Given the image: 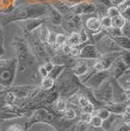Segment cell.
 Returning a JSON list of instances; mask_svg holds the SVG:
<instances>
[{"label": "cell", "instance_id": "obj_40", "mask_svg": "<svg viewBox=\"0 0 130 131\" xmlns=\"http://www.w3.org/2000/svg\"><path fill=\"white\" fill-rule=\"evenodd\" d=\"M91 116H92L91 114L81 112V114H80V115H79V120H80V121H83V122H85V123H89V122H90V119H91Z\"/></svg>", "mask_w": 130, "mask_h": 131}, {"label": "cell", "instance_id": "obj_22", "mask_svg": "<svg viewBox=\"0 0 130 131\" xmlns=\"http://www.w3.org/2000/svg\"><path fill=\"white\" fill-rule=\"evenodd\" d=\"M114 41L118 45L122 50H130V39L129 37H126L123 35L112 37Z\"/></svg>", "mask_w": 130, "mask_h": 131}, {"label": "cell", "instance_id": "obj_44", "mask_svg": "<svg viewBox=\"0 0 130 131\" xmlns=\"http://www.w3.org/2000/svg\"><path fill=\"white\" fill-rule=\"evenodd\" d=\"M78 54H79V46H76V47H71V52H70V56L74 58V59H77L78 58Z\"/></svg>", "mask_w": 130, "mask_h": 131}, {"label": "cell", "instance_id": "obj_45", "mask_svg": "<svg viewBox=\"0 0 130 131\" xmlns=\"http://www.w3.org/2000/svg\"><path fill=\"white\" fill-rule=\"evenodd\" d=\"M43 65V67L46 69V71H48V73H49V71H51L52 69H53V67H54V64L51 62V61H49V62H46V63H44V64H42Z\"/></svg>", "mask_w": 130, "mask_h": 131}, {"label": "cell", "instance_id": "obj_29", "mask_svg": "<svg viewBox=\"0 0 130 131\" xmlns=\"http://www.w3.org/2000/svg\"><path fill=\"white\" fill-rule=\"evenodd\" d=\"M125 23H126V20L120 15V16H117V17H115V18H113V19H112V27L121 28V27L124 26Z\"/></svg>", "mask_w": 130, "mask_h": 131}, {"label": "cell", "instance_id": "obj_30", "mask_svg": "<svg viewBox=\"0 0 130 131\" xmlns=\"http://www.w3.org/2000/svg\"><path fill=\"white\" fill-rule=\"evenodd\" d=\"M78 36H79V42H80V45L81 44H86L88 41H89V33L85 30L84 27H82L81 29L78 31Z\"/></svg>", "mask_w": 130, "mask_h": 131}, {"label": "cell", "instance_id": "obj_1", "mask_svg": "<svg viewBox=\"0 0 130 131\" xmlns=\"http://www.w3.org/2000/svg\"><path fill=\"white\" fill-rule=\"evenodd\" d=\"M13 46L15 50V57L17 60L16 66V77L14 80V85L18 83V80L23 77H26V84H28L29 78L33 73L36 72L35 67L39 65L35 57L27 44L26 38L16 35L13 39Z\"/></svg>", "mask_w": 130, "mask_h": 131}, {"label": "cell", "instance_id": "obj_39", "mask_svg": "<svg viewBox=\"0 0 130 131\" xmlns=\"http://www.w3.org/2000/svg\"><path fill=\"white\" fill-rule=\"evenodd\" d=\"M81 112H84V113H88V114L93 115L94 112H95V107H94V105H93L91 102H89L86 106H84V107L82 108Z\"/></svg>", "mask_w": 130, "mask_h": 131}, {"label": "cell", "instance_id": "obj_35", "mask_svg": "<svg viewBox=\"0 0 130 131\" xmlns=\"http://www.w3.org/2000/svg\"><path fill=\"white\" fill-rule=\"evenodd\" d=\"M100 23H101V27L103 29H108L112 27V18L108 16H104L100 19Z\"/></svg>", "mask_w": 130, "mask_h": 131}, {"label": "cell", "instance_id": "obj_17", "mask_svg": "<svg viewBox=\"0 0 130 131\" xmlns=\"http://www.w3.org/2000/svg\"><path fill=\"white\" fill-rule=\"evenodd\" d=\"M46 4V16L51 23L54 26H61L62 21H63V16L61 15L59 11H57L53 6H51L49 3H45Z\"/></svg>", "mask_w": 130, "mask_h": 131}, {"label": "cell", "instance_id": "obj_42", "mask_svg": "<svg viewBox=\"0 0 130 131\" xmlns=\"http://www.w3.org/2000/svg\"><path fill=\"white\" fill-rule=\"evenodd\" d=\"M61 1H63L65 4H67L68 6L71 7V6L76 5V4H78V3L85 2V1H89V0H61Z\"/></svg>", "mask_w": 130, "mask_h": 131}, {"label": "cell", "instance_id": "obj_5", "mask_svg": "<svg viewBox=\"0 0 130 131\" xmlns=\"http://www.w3.org/2000/svg\"><path fill=\"white\" fill-rule=\"evenodd\" d=\"M17 60L14 56L10 59V62L4 67L0 68V86L8 88L13 85L15 77H16Z\"/></svg>", "mask_w": 130, "mask_h": 131}, {"label": "cell", "instance_id": "obj_33", "mask_svg": "<svg viewBox=\"0 0 130 131\" xmlns=\"http://www.w3.org/2000/svg\"><path fill=\"white\" fill-rule=\"evenodd\" d=\"M102 123H103V120L101 119L98 115H92L91 119H90V122H89L90 126H92L94 128H98V127H101V126H102Z\"/></svg>", "mask_w": 130, "mask_h": 131}, {"label": "cell", "instance_id": "obj_43", "mask_svg": "<svg viewBox=\"0 0 130 131\" xmlns=\"http://www.w3.org/2000/svg\"><path fill=\"white\" fill-rule=\"evenodd\" d=\"M60 48H61V50H60V51H61L63 54L69 55V54H70V52H71V45H69V44L66 42V43L63 44V45H62Z\"/></svg>", "mask_w": 130, "mask_h": 131}, {"label": "cell", "instance_id": "obj_3", "mask_svg": "<svg viewBox=\"0 0 130 131\" xmlns=\"http://www.w3.org/2000/svg\"><path fill=\"white\" fill-rule=\"evenodd\" d=\"M55 87L60 96L68 99L72 95L80 91V87H83L79 78L74 75L71 70H67L62 72V74L55 81Z\"/></svg>", "mask_w": 130, "mask_h": 131}, {"label": "cell", "instance_id": "obj_8", "mask_svg": "<svg viewBox=\"0 0 130 131\" xmlns=\"http://www.w3.org/2000/svg\"><path fill=\"white\" fill-rule=\"evenodd\" d=\"M61 27L63 28V31L65 33L73 32L76 31L78 32L82 27V16H77V15H69V16L63 17V21L61 24Z\"/></svg>", "mask_w": 130, "mask_h": 131}, {"label": "cell", "instance_id": "obj_11", "mask_svg": "<svg viewBox=\"0 0 130 131\" xmlns=\"http://www.w3.org/2000/svg\"><path fill=\"white\" fill-rule=\"evenodd\" d=\"M36 88L37 86H34V85L23 84V85H12L7 89L15 94L17 100H23V99H26L28 96H30L35 91Z\"/></svg>", "mask_w": 130, "mask_h": 131}, {"label": "cell", "instance_id": "obj_13", "mask_svg": "<svg viewBox=\"0 0 130 131\" xmlns=\"http://www.w3.org/2000/svg\"><path fill=\"white\" fill-rule=\"evenodd\" d=\"M100 57L98 53L96 46L94 43H86L84 46L79 48L78 59H85V60H97Z\"/></svg>", "mask_w": 130, "mask_h": 131}, {"label": "cell", "instance_id": "obj_31", "mask_svg": "<svg viewBox=\"0 0 130 131\" xmlns=\"http://www.w3.org/2000/svg\"><path fill=\"white\" fill-rule=\"evenodd\" d=\"M67 42V34L65 32H58L56 35V44L57 47L60 49V47Z\"/></svg>", "mask_w": 130, "mask_h": 131}, {"label": "cell", "instance_id": "obj_32", "mask_svg": "<svg viewBox=\"0 0 130 131\" xmlns=\"http://www.w3.org/2000/svg\"><path fill=\"white\" fill-rule=\"evenodd\" d=\"M97 111H96V113H95V115H98L100 118L102 120H105L107 119L109 116H110V115H111V113L109 112L108 110H106L105 108H100V109H96Z\"/></svg>", "mask_w": 130, "mask_h": 131}, {"label": "cell", "instance_id": "obj_12", "mask_svg": "<svg viewBox=\"0 0 130 131\" xmlns=\"http://www.w3.org/2000/svg\"><path fill=\"white\" fill-rule=\"evenodd\" d=\"M71 12L72 15H77V16L92 14V13L96 12V5L93 2L85 1V2H81V3H78L76 5L71 6Z\"/></svg>", "mask_w": 130, "mask_h": 131}, {"label": "cell", "instance_id": "obj_10", "mask_svg": "<svg viewBox=\"0 0 130 131\" xmlns=\"http://www.w3.org/2000/svg\"><path fill=\"white\" fill-rule=\"evenodd\" d=\"M46 21L45 17H41V18H35V19H27L25 21H21V22H17L16 24L23 29V31L25 34L30 33L34 31L37 27L42 26Z\"/></svg>", "mask_w": 130, "mask_h": 131}, {"label": "cell", "instance_id": "obj_23", "mask_svg": "<svg viewBox=\"0 0 130 131\" xmlns=\"http://www.w3.org/2000/svg\"><path fill=\"white\" fill-rule=\"evenodd\" d=\"M66 69H67V67L66 66H63V65H54L53 67V69L51 70V71H49L48 73V77L50 78H52L54 81H56L57 79H58V77L62 74V72L65 71Z\"/></svg>", "mask_w": 130, "mask_h": 131}, {"label": "cell", "instance_id": "obj_28", "mask_svg": "<svg viewBox=\"0 0 130 131\" xmlns=\"http://www.w3.org/2000/svg\"><path fill=\"white\" fill-rule=\"evenodd\" d=\"M76 115H77V113H76V111L73 108H67L65 110V112L62 114V117L66 120H74L76 117Z\"/></svg>", "mask_w": 130, "mask_h": 131}, {"label": "cell", "instance_id": "obj_20", "mask_svg": "<svg viewBox=\"0 0 130 131\" xmlns=\"http://www.w3.org/2000/svg\"><path fill=\"white\" fill-rule=\"evenodd\" d=\"M115 80L124 90L130 91V69L127 70L122 75H120Z\"/></svg>", "mask_w": 130, "mask_h": 131}, {"label": "cell", "instance_id": "obj_47", "mask_svg": "<svg viewBox=\"0 0 130 131\" xmlns=\"http://www.w3.org/2000/svg\"><path fill=\"white\" fill-rule=\"evenodd\" d=\"M9 62H10V59H6V60H4V59H0V68L6 66Z\"/></svg>", "mask_w": 130, "mask_h": 131}, {"label": "cell", "instance_id": "obj_52", "mask_svg": "<svg viewBox=\"0 0 130 131\" xmlns=\"http://www.w3.org/2000/svg\"><path fill=\"white\" fill-rule=\"evenodd\" d=\"M14 1H15V0H14Z\"/></svg>", "mask_w": 130, "mask_h": 131}, {"label": "cell", "instance_id": "obj_27", "mask_svg": "<svg viewBox=\"0 0 130 131\" xmlns=\"http://www.w3.org/2000/svg\"><path fill=\"white\" fill-rule=\"evenodd\" d=\"M67 43L71 45V47H76L79 46L80 42H79V36H78V32L73 31L69 34V36H67Z\"/></svg>", "mask_w": 130, "mask_h": 131}, {"label": "cell", "instance_id": "obj_24", "mask_svg": "<svg viewBox=\"0 0 130 131\" xmlns=\"http://www.w3.org/2000/svg\"><path fill=\"white\" fill-rule=\"evenodd\" d=\"M110 131H130L129 124H126L124 122H122L120 119V115L115 119L114 123L113 124L112 128Z\"/></svg>", "mask_w": 130, "mask_h": 131}, {"label": "cell", "instance_id": "obj_9", "mask_svg": "<svg viewBox=\"0 0 130 131\" xmlns=\"http://www.w3.org/2000/svg\"><path fill=\"white\" fill-rule=\"evenodd\" d=\"M112 85H113V101L114 103H124L129 105V92L126 91L116 82L115 79L112 78Z\"/></svg>", "mask_w": 130, "mask_h": 131}, {"label": "cell", "instance_id": "obj_49", "mask_svg": "<svg viewBox=\"0 0 130 131\" xmlns=\"http://www.w3.org/2000/svg\"><path fill=\"white\" fill-rule=\"evenodd\" d=\"M92 127V126H91ZM92 130L93 131H107L105 130L104 128H102V127H98V128H94V127H92Z\"/></svg>", "mask_w": 130, "mask_h": 131}, {"label": "cell", "instance_id": "obj_41", "mask_svg": "<svg viewBox=\"0 0 130 131\" xmlns=\"http://www.w3.org/2000/svg\"><path fill=\"white\" fill-rule=\"evenodd\" d=\"M37 72L39 74V77L41 78H44V77H48V71H46V69L43 67V65H39L37 69Z\"/></svg>", "mask_w": 130, "mask_h": 131}, {"label": "cell", "instance_id": "obj_37", "mask_svg": "<svg viewBox=\"0 0 130 131\" xmlns=\"http://www.w3.org/2000/svg\"><path fill=\"white\" fill-rule=\"evenodd\" d=\"M120 58L126 65L130 66V50H122L120 54Z\"/></svg>", "mask_w": 130, "mask_h": 131}, {"label": "cell", "instance_id": "obj_16", "mask_svg": "<svg viewBox=\"0 0 130 131\" xmlns=\"http://www.w3.org/2000/svg\"><path fill=\"white\" fill-rule=\"evenodd\" d=\"M121 54V51H118V52H111V53H105V54H101L100 57L98 58L99 60L101 61V63L104 65V68L105 70H110L112 68V66L114 64V62Z\"/></svg>", "mask_w": 130, "mask_h": 131}, {"label": "cell", "instance_id": "obj_46", "mask_svg": "<svg viewBox=\"0 0 130 131\" xmlns=\"http://www.w3.org/2000/svg\"><path fill=\"white\" fill-rule=\"evenodd\" d=\"M28 4H35V3H40V4H45L46 0H27Z\"/></svg>", "mask_w": 130, "mask_h": 131}, {"label": "cell", "instance_id": "obj_26", "mask_svg": "<svg viewBox=\"0 0 130 131\" xmlns=\"http://www.w3.org/2000/svg\"><path fill=\"white\" fill-rule=\"evenodd\" d=\"M54 85H55L54 80L52 78H50L49 77H46L41 79V81L39 83V88L44 90V91H48L51 88L54 87Z\"/></svg>", "mask_w": 130, "mask_h": 131}, {"label": "cell", "instance_id": "obj_48", "mask_svg": "<svg viewBox=\"0 0 130 131\" xmlns=\"http://www.w3.org/2000/svg\"><path fill=\"white\" fill-rule=\"evenodd\" d=\"M0 39H4V31H3L1 24H0Z\"/></svg>", "mask_w": 130, "mask_h": 131}, {"label": "cell", "instance_id": "obj_25", "mask_svg": "<svg viewBox=\"0 0 130 131\" xmlns=\"http://www.w3.org/2000/svg\"><path fill=\"white\" fill-rule=\"evenodd\" d=\"M90 128H91V126L89 123H85L78 119V121L73 122V124L71 126L69 131H89Z\"/></svg>", "mask_w": 130, "mask_h": 131}, {"label": "cell", "instance_id": "obj_18", "mask_svg": "<svg viewBox=\"0 0 130 131\" xmlns=\"http://www.w3.org/2000/svg\"><path fill=\"white\" fill-rule=\"evenodd\" d=\"M85 26H86L87 29L90 31L91 34H96L99 33L103 28L101 27V23H100V18L96 16L90 17L87 19L85 22Z\"/></svg>", "mask_w": 130, "mask_h": 131}, {"label": "cell", "instance_id": "obj_14", "mask_svg": "<svg viewBox=\"0 0 130 131\" xmlns=\"http://www.w3.org/2000/svg\"><path fill=\"white\" fill-rule=\"evenodd\" d=\"M90 60H85V59H76L75 63L73 64V66L70 68L71 71L76 75L77 77H82L83 74H85L87 71H89L91 68H92V65L89 63Z\"/></svg>", "mask_w": 130, "mask_h": 131}, {"label": "cell", "instance_id": "obj_19", "mask_svg": "<svg viewBox=\"0 0 130 131\" xmlns=\"http://www.w3.org/2000/svg\"><path fill=\"white\" fill-rule=\"evenodd\" d=\"M128 107H130L129 105L124 104V103H114L111 102L108 103L104 106L103 108H105L106 110H108L110 113L112 114H115V115H121L125 112V110L127 109Z\"/></svg>", "mask_w": 130, "mask_h": 131}, {"label": "cell", "instance_id": "obj_34", "mask_svg": "<svg viewBox=\"0 0 130 131\" xmlns=\"http://www.w3.org/2000/svg\"><path fill=\"white\" fill-rule=\"evenodd\" d=\"M107 16L113 19V18H115V17L117 16H120V12L118 11L116 6L112 5L107 9Z\"/></svg>", "mask_w": 130, "mask_h": 131}, {"label": "cell", "instance_id": "obj_2", "mask_svg": "<svg viewBox=\"0 0 130 131\" xmlns=\"http://www.w3.org/2000/svg\"><path fill=\"white\" fill-rule=\"evenodd\" d=\"M46 16V4H22L9 13H0L1 26H7L11 23L25 21L27 19H35Z\"/></svg>", "mask_w": 130, "mask_h": 131}, {"label": "cell", "instance_id": "obj_21", "mask_svg": "<svg viewBox=\"0 0 130 131\" xmlns=\"http://www.w3.org/2000/svg\"><path fill=\"white\" fill-rule=\"evenodd\" d=\"M34 32H35L36 36L38 37V39H39L42 43L46 44L47 38H48V36H49V32H50V30H49L47 27L42 25V26H40L39 27H37V28L34 30Z\"/></svg>", "mask_w": 130, "mask_h": 131}, {"label": "cell", "instance_id": "obj_51", "mask_svg": "<svg viewBox=\"0 0 130 131\" xmlns=\"http://www.w3.org/2000/svg\"><path fill=\"white\" fill-rule=\"evenodd\" d=\"M5 131H12V130H11V129H9V128H7V129H6Z\"/></svg>", "mask_w": 130, "mask_h": 131}, {"label": "cell", "instance_id": "obj_50", "mask_svg": "<svg viewBox=\"0 0 130 131\" xmlns=\"http://www.w3.org/2000/svg\"><path fill=\"white\" fill-rule=\"evenodd\" d=\"M6 91H7V89H6V88H3L2 90H0V96H1V95H3L4 93H6Z\"/></svg>", "mask_w": 130, "mask_h": 131}, {"label": "cell", "instance_id": "obj_4", "mask_svg": "<svg viewBox=\"0 0 130 131\" xmlns=\"http://www.w3.org/2000/svg\"><path fill=\"white\" fill-rule=\"evenodd\" d=\"M25 38L27 40V44L30 48V51L32 52L33 56L35 57V59L39 65H42L44 63L50 61L51 57L47 51L46 45L38 39L34 31L25 34Z\"/></svg>", "mask_w": 130, "mask_h": 131}, {"label": "cell", "instance_id": "obj_6", "mask_svg": "<svg viewBox=\"0 0 130 131\" xmlns=\"http://www.w3.org/2000/svg\"><path fill=\"white\" fill-rule=\"evenodd\" d=\"M91 92L95 100L99 102L103 107L108 103L113 101V85H112V78L104 81L100 86L96 89H92Z\"/></svg>", "mask_w": 130, "mask_h": 131}, {"label": "cell", "instance_id": "obj_7", "mask_svg": "<svg viewBox=\"0 0 130 131\" xmlns=\"http://www.w3.org/2000/svg\"><path fill=\"white\" fill-rule=\"evenodd\" d=\"M95 46H96L98 53L100 55L105 54V53H111V52L122 51V49L114 41V39L107 33H105L103 36L98 40L95 43Z\"/></svg>", "mask_w": 130, "mask_h": 131}, {"label": "cell", "instance_id": "obj_38", "mask_svg": "<svg viewBox=\"0 0 130 131\" xmlns=\"http://www.w3.org/2000/svg\"><path fill=\"white\" fill-rule=\"evenodd\" d=\"M129 21H126V23L124 24V26L121 27V32L123 36L126 37H130V26H129Z\"/></svg>", "mask_w": 130, "mask_h": 131}, {"label": "cell", "instance_id": "obj_36", "mask_svg": "<svg viewBox=\"0 0 130 131\" xmlns=\"http://www.w3.org/2000/svg\"><path fill=\"white\" fill-rule=\"evenodd\" d=\"M116 7H117L118 11L120 12V14L123 13L127 9H130V0H121L116 5Z\"/></svg>", "mask_w": 130, "mask_h": 131}, {"label": "cell", "instance_id": "obj_15", "mask_svg": "<svg viewBox=\"0 0 130 131\" xmlns=\"http://www.w3.org/2000/svg\"><path fill=\"white\" fill-rule=\"evenodd\" d=\"M129 69L130 66L126 65L124 62L122 61V59L120 58V56H119L118 58L114 62L112 68L110 69V70H112V72H111L112 78L113 79H117L120 75H122L125 71H127V70H129Z\"/></svg>", "mask_w": 130, "mask_h": 131}]
</instances>
